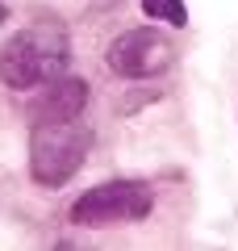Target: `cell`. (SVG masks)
<instances>
[{
    "label": "cell",
    "instance_id": "obj_2",
    "mask_svg": "<svg viewBox=\"0 0 238 251\" xmlns=\"http://www.w3.org/2000/svg\"><path fill=\"white\" fill-rule=\"evenodd\" d=\"M92 151V130L79 117L63 122H34L29 130V172L38 184L59 188L79 172V163Z\"/></svg>",
    "mask_w": 238,
    "mask_h": 251
},
{
    "label": "cell",
    "instance_id": "obj_1",
    "mask_svg": "<svg viewBox=\"0 0 238 251\" xmlns=\"http://www.w3.org/2000/svg\"><path fill=\"white\" fill-rule=\"evenodd\" d=\"M67 67V34L59 25H29L17 29L0 46V80L9 88H38L63 75Z\"/></svg>",
    "mask_w": 238,
    "mask_h": 251
},
{
    "label": "cell",
    "instance_id": "obj_3",
    "mask_svg": "<svg viewBox=\"0 0 238 251\" xmlns=\"http://www.w3.org/2000/svg\"><path fill=\"white\" fill-rule=\"evenodd\" d=\"M155 205V193L142 180H113V184H100L92 193L71 205V218L79 226H113V222H138L150 214Z\"/></svg>",
    "mask_w": 238,
    "mask_h": 251
},
{
    "label": "cell",
    "instance_id": "obj_5",
    "mask_svg": "<svg viewBox=\"0 0 238 251\" xmlns=\"http://www.w3.org/2000/svg\"><path fill=\"white\" fill-rule=\"evenodd\" d=\"M88 105V84L67 75V80H50L46 92L34 100V122H63V117H79Z\"/></svg>",
    "mask_w": 238,
    "mask_h": 251
},
{
    "label": "cell",
    "instance_id": "obj_6",
    "mask_svg": "<svg viewBox=\"0 0 238 251\" xmlns=\"http://www.w3.org/2000/svg\"><path fill=\"white\" fill-rule=\"evenodd\" d=\"M142 13L155 21H163V25H188V9H184V0H142Z\"/></svg>",
    "mask_w": 238,
    "mask_h": 251
},
{
    "label": "cell",
    "instance_id": "obj_4",
    "mask_svg": "<svg viewBox=\"0 0 238 251\" xmlns=\"http://www.w3.org/2000/svg\"><path fill=\"white\" fill-rule=\"evenodd\" d=\"M171 42L159 29L142 25V29H125L121 38H113V46H109V72L113 75H125V80H150V75H159L163 67L171 63Z\"/></svg>",
    "mask_w": 238,
    "mask_h": 251
}]
</instances>
